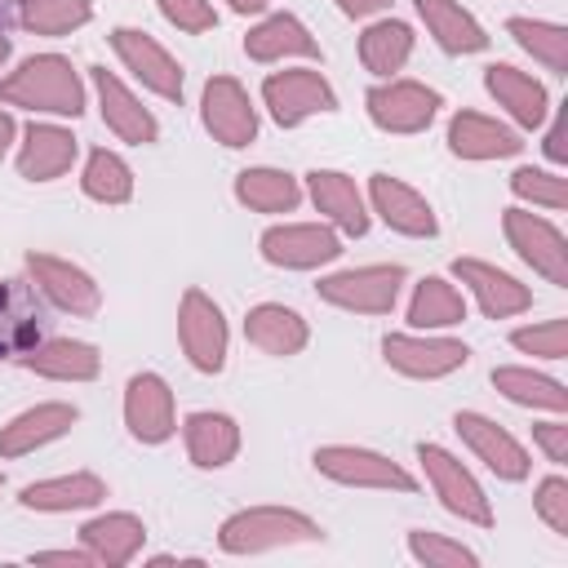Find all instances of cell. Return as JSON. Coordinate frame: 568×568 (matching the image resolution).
Here are the masks:
<instances>
[{
	"mask_svg": "<svg viewBox=\"0 0 568 568\" xmlns=\"http://www.w3.org/2000/svg\"><path fill=\"white\" fill-rule=\"evenodd\" d=\"M244 337L262 355H280L284 359V355H297L306 346L311 328H306V320L293 306H284V302H257L244 315Z\"/></svg>",
	"mask_w": 568,
	"mask_h": 568,
	"instance_id": "cb8c5ba5",
	"label": "cell"
},
{
	"mask_svg": "<svg viewBox=\"0 0 568 568\" xmlns=\"http://www.w3.org/2000/svg\"><path fill=\"white\" fill-rule=\"evenodd\" d=\"M484 84L488 93L497 98V106H506V115L519 124V129H537L550 111V98H546V84L532 80L528 71L510 67V62H493L484 67Z\"/></svg>",
	"mask_w": 568,
	"mask_h": 568,
	"instance_id": "44dd1931",
	"label": "cell"
},
{
	"mask_svg": "<svg viewBox=\"0 0 568 568\" xmlns=\"http://www.w3.org/2000/svg\"><path fill=\"white\" fill-rule=\"evenodd\" d=\"M0 484H4V475H0Z\"/></svg>",
	"mask_w": 568,
	"mask_h": 568,
	"instance_id": "816d5d0a",
	"label": "cell"
},
{
	"mask_svg": "<svg viewBox=\"0 0 568 568\" xmlns=\"http://www.w3.org/2000/svg\"><path fill=\"white\" fill-rule=\"evenodd\" d=\"M75 422H80V408H75V404H62V399H49V404H36V408H22L18 417H9V422L0 426V457L36 453V448L53 444L58 435H67Z\"/></svg>",
	"mask_w": 568,
	"mask_h": 568,
	"instance_id": "ac0fdd59",
	"label": "cell"
},
{
	"mask_svg": "<svg viewBox=\"0 0 568 568\" xmlns=\"http://www.w3.org/2000/svg\"><path fill=\"white\" fill-rule=\"evenodd\" d=\"M160 13H164V22H173L178 31H191V36L217 27V13L209 0H160Z\"/></svg>",
	"mask_w": 568,
	"mask_h": 568,
	"instance_id": "7bdbcfd3",
	"label": "cell"
},
{
	"mask_svg": "<svg viewBox=\"0 0 568 568\" xmlns=\"http://www.w3.org/2000/svg\"><path fill=\"white\" fill-rule=\"evenodd\" d=\"M368 200H373V213H377L390 231H399V235L430 240V235L439 231L435 209L426 204V195L413 191L408 182L390 178V173H373V178H368Z\"/></svg>",
	"mask_w": 568,
	"mask_h": 568,
	"instance_id": "2e32d148",
	"label": "cell"
},
{
	"mask_svg": "<svg viewBox=\"0 0 568 568\" xmlns=\"http://www.w3.org/2000/svg\"><path fill=\"white\" fill-rule=\"evenodd\" d=\"M399 284H404V266L377 262V266H355V271L324 275L315 288L328 306H342V311H355V315H386L399 297Z\"/></svg>",
	"mask_w": 568,
	"mask_h": 568,
	"instance_id": "8992f818",
	"label": "cell"
},
{
	"mask_svg": "<svg viewBox=\"0 0 568 568\" xmlns=\"http://www.w3.org/2000/svg\"><path fill=\"white\" fill-rule=\"evenodd\" d=\"M413 4H417V18L426 22V31L435 36V44L444 53H479V49H488V31L457 0H413Z\"/></svg>",
	"mask_w": 568,
	"mask_h": 568,
	"instance_id": "f1b7e54d",
	"label": "cell"
},
{
	"mask_svg": "<svg viewBox=\"0 0 568 568\" xmlns=\"http://www.w3.org/2000/svg\"><path fill=\"white\" fill-rule=\"evenodd\" d=\"M324 528L293 510V506H248L222 519L217 528V546L226 555H262V550H280V546H302V541H320Z\"/></svg>",
	"mask_w": 568,
	"mask_h": 568,
	"instance_id": "7a4b0ae2",
	"label": "cell"
},
{
	"mask_svg": "<svg viewBox=\"0 0 568 568\" xmlns=\"http://www.w3.org/2000/svg\"><path fill=\"white\" fill-rule=\"evenodd\" d=\"M13 133H18V124H13V115H9V111H0V155L9 151V142H13Z\"/></svg>",
	"mask_w": 568,
	"mask_h": 568,
	"instance_id": "c3c4849f",
	"label": "cell"
},
{
	"mask_svg": "<svg viewBox=\"0 0 568 568\" xmlns=\"http://www.w3.org/2000/svg\"><path fill=\"white\" fill-rule=\"evenodd\" d=\"M306 186H311L315 209L333 226H342L346 235H364L368 231V213H364V195H359L355 178H346L337 169H311L306 173Z\"/></svg>",
	"mask_w": 568,
	"mask_h": 568,
	"instance_id": "484cf974",
	"label": "cell"
},
{
	"mask_svg": "<svg viewBox=\"0 0 568 568\" xmlns=\"http://www.w3.org/2000/svg\"><path fill=\"white\" fill-rule=\"evenodd\" d=\"M0 106L49 111V115H71L75 120L84 111V84H80L75 67L62 53H36L0 80Z\"/></svg>",
	"mask_w": 568,
	"mask_h": 568,
	"instance_id": "6da1fadb",
	"label": "cell"
},
{
	"mask_svg": "<svg viewBox=\"0 0 568 568\" xmlns=\"http://www.w3.org/2000/svg\"><path fill=\"white\" fill-rule=\"evenodd\" d=\"M532 435H537V444L546 448V457H550L555 466L568 462V426H564V422H541V426H532Z\"/></svg>",
	"mask_w": 568,
	"mask_h": 568,
	"instance_id": "ee69618b",
	"label": "cell"
},
{
	"mask_svg": "<svg viewBox=\"0 0 568 568\" xmlns=\"http://www.w3.org/2000/svg\"><path fill=\"white\" fill-rule=\"evenodd\" d=\"M111 44H115L120 62H124L151 93H160V98H169V102L182 98V67H178V58H173L160 40H151V36L138 31V27H115V31H111Z\"/></svg>",
	"mask_w": 568,
	"mask_h": 568,
	"instance_id": "5bb4252c",
	"label": "cell"
},
{
	"mask_svg": "<svg viewBox=\"0 0 568 568\" xmlns=\"http://www.w3.org/2000/svg\"><path fill=\"white\" fill-rule=\"evenodd\" d=\"M510 191L519 200H528V204H541V209H564L568 204V186L550 169H515L510 173Z\"/></svg>",
	"mask_w": 568,
	"mask_h": 568,
	"instance_id": "ab89813d",
	"label": "cell"
},
{
	"mask_svg": "<svg viewBox=\"0 0 568 568\" xmlns=\"http://www.w3.org/2000/svg\"><path fill=\"white\" fill-rule=\"evenodd\" d=\"M413 53V27L399 18H382L359 36V62L373 75H395Z\"/></svg>",
	"mask_w": 568,
	"mask_h": 568,
	"instance_id": "836d02e7",
	"label": "cell"
},
{
	"mask_svg": "<svg viewBox=\"0 0 568 568\" xmlns=\"http://www.w3.org/2000/svg\"><path fill=\"white\" fill-rule=\"evenodd\" d=\"M524 146V138L493 120V115H479V111H457L448 120V151L462 155V160H506Z\"/></svg>",
	"mask_w": 568,
	"mask_h": 568,
	"instance_id": "7402d4cb",
	"label": "cell"
},
{
	"mask_svg": "<svg viewBox=\"0 0 568 568\" xmlns=\"http://www.w3.org/2000/svg\"><path fill=\"white\" fill-rule=\"evenodd\" d=\"M364 102H368V120L382 133H422L439 111V93L426 89L422 80H386L368 89Z\"/></svg>",
	"mask_w": 568,
	"mask_h": 568,
	"instance_id": "30bf717a",
	"label": "cell"
},
{
	"mask_svg": "<svg viewBox=\"0 0 568 568\" xmlns=\"http://www.w3.org/2000/svg\"><path fill=\"white\" fill-rule=\"evenodd\" d=\"M501 231H506L510 248H515L537 275H546L555 288H568V244H564V235H559L555 222H546V217H537V213H528V209H506Z\"/></svg>",
	"mask_w": 568,
	"mask_h": 568,
	"instance_id": "ba28073f",
	"label": "cell"
},
{
	"mask_svg": "<svg viewBox=\"0 0 568 568\" xmlns=\"http://www.w3.org/2000/svg\"><path fill=\"white\" fill-rule=\"evenodd\" d=\"M93 89H98V106H102V124L115 133V138H124V142H138V146H146V142H155L160 138V124H155V115L106 71V67H93Z\"/></svg>",
	"mask_w": 568,
	"mask_h": 568,
	"instance_id": "ffe728a7",
	"label": "cell"
},
{
	"mask_svg": "<svg viewBox=\"0 0 568 568\" xmlns=\"http://www.w3.org/2000/svg\"><path fill=\"white\" fill-rule=\"evenodd\" d=\"M124 426L138 444H164L178 430L173 390L160 373H133L124 386Z\"/></svg>",
	"mask_w": 568,
	"mask_h": 568,
	"instance_id": "4fadbf2b",
	"label": "cell"
},
{
	"mask_svg": "<svg viewBox=\"0 0 568 568\" xmlns=\"http://www.w3.org/2000/svg\"><path fill=\"white\" fill-rule=\"evenodd\" d=\"M466 320V297L457 293V284L439 280V275H426L417 288H413V302H408V324L413 328H453Z\"/></svg>",
	"mask_w": 568,
	"mask_h": 568,
	"instance_id": "d6a6232c",
	"label": "cell"
},
{
	"mask_svg": "<svg viewBox=\"0 0 568 568\" xmlns=\"http://www.w3.org/2000/svg\"><path fill=\"white\" fill-rule=\"evenodd\" d=\"M506 31L515 36V44L524 53H532L537 62H546L550 71H568V31L559 22H537V18H510Z\"/></svg>",
	"mask_w": 568,
	"mask_h": 568,
	"instance_id": "8d00e7d4",
	"label": "cell"
},
{
	"mask_svg": "<svg viewBox=\"0 0 568 568\" xmlns=\"http://www.w3.org/2000/svg\"><path fill=\"white\" fill-rule=\"evenodd\" d=\"M84 195L98 200V204H124L133 195V169L106 151V146H93L89 160H84V178H80Z\"/></svg>",
	"mask_w": 568,
	"mask_h": 568,
	"instance_id": "d590c367",
	"label": "cell"
},
{
	"mask_svg": "<svg viewBox=\"0 0 568 568\" xmlns=\"http://www.w3.org/2000/svg\"><path fill=\"white\" fill-rule=\"evenodd\" d=\"M226 4H231L235 13H257V9H266L271 0H226Z\"/></svg>",
	"mask_w": 568,
	"mask_h": 568,
	"instance_id": "681fc988",
	"label": "cell"
},
{
	"mask_svg": "<svg viewBox=\"0 0 568 568\" xmlns=\"http://www.w3.org/2000/svg\"><path fill=\"white\" fill-rule=\"evenodd\" d=\"M22 368H31L36 377H49V382H93L102 368V355H98V346H89L80 337H49L22 355Z\"/></svg>",
	"mask_w": 568,
	"mask_h": 568,
	"instance_id": "d4e9b609",
	"label": "cell"
},
{
	"mask_svg": "<svg viewBox=\"0 0 568 568\" xmlns=\"http://www.w3.org/2000/svg\"><path fill=\"white\" fill-rule=\"evenodd\" d=\"M408 555L417 564H426V568H475L479 564V555L470 546H462V541H453L444 532H426V528L408 532Z\"/></svg>",
	"mask_w": 568,
	"mask_h": 568,
	"instance_id": "f35d334b",
	"label": "cell"
},
{
	"mask_svg": "<svg viewBox=\"0 0 568 568\" xmlns=\"http://www.w3.org/2000/svg\"><path fill=\"white\" fill-rule=\"evenodd\" d=\"M27 275L67 315H98V306H102V293H98L93 275L53 257V253H27Z\"/></svg>",
	"mask_w": 568,
	"mask_h": 568,
	"instance_id": "9a60e30c",
	"label": "cell"
},
{
	"mask_svg": "<svg viewBox=\"0 0 568 568\" xmlns=\"http://www.w3.org/2000/svg\"><path fill=\"white\" fill-rule=\"evenodd\" d=\"M417 462H422V470H426V479H430V488H435V497H439V506H444L448 515H457L462 524H479V528L493 524V506H488L479 479H475L448 448H439V444H417Z\"/></svg>",
	"mask_w": 568,
	"mask_h": 568,
	"instance_id": "3957f363",
	"label": "cell"
},
{
	"mask_svg": "<svg viewBox=\"0 0 568 568\" xmlns=\"http://www.w3.org/2000/svg\"><path fill=\"white\" fill-rule=\"evenodd\" d=\"M106 497V484L93 470H75V475H53V479H36L22 488V506L27 510H44V515H62V510H84L98 506Z\"/></svg>",
	"mask_w": 568,
	"mask_h": 568,
	"instance_id": "83f0119b",
	"label": "cell"
},
{
	"mask_svg": "<svg viewBox=\"0 0 568 568\" xmlns=\"http://www.w3.org/2000/svg\"><path fill=\"white\" fill-rule=\"evenodd\" d=\"M178 342H182V355L191 359V368L200 373H222L226 368V320H222V306L204 293V288H186L182 293V306H178Z\"/></svg>",
	"mask_w": 568,
	"mask_h": 568,
	"instance_id": "277c9868",
	"label": "cell"
},
{
	"mask_svg": "<svg viewBox=\"0 0 568 568\" xmlns=\"http://www.w3.org/2000/svg\"><path fill=\"white\" fill-rule=\"evenodd\" d=\"M510 342H515L524 355H537V359H564V355H568V320L524 324V328L510 333Z\"/></svg>",
	"mask_w": 568,
	"mask_h": 568,
	"instance_id": "60d3db41",
	"label": "cell"
},
{
	"mask_svg": "<svg viewBox=\"0 0 568 568\" xmlns=\"http://www.w3.org/2000/svg\"><path fill=\"white\" fill-rule=\"evenodd\" d=\"M262 102H266V111H271L275 124L293 129V124H302V120H311L320 111H333L337 106V93H333V84L320 71H311V67H284V71L266 75Z\"/></svg>",
	"mask_w": 568,
	"mask_h": 568,
	"instance_id": "52a82bcc",
	"label": "cell"
},
{
	"mask_svg": "<svg viewBox=\"0 0 568 568\" xmlns=\"http://www.w3.org/2000/svg\"><path fill=\"white\" fill-rule=\"evenodd\" d=\"M532 506H537V515L546 519L550 532L568 537V479H564V475H546V479L537 484Z\"/></svg>",
	"mask_w": 568,
	"mask_h": 568,
	"instance_id": "b9f144b4",
	"label": "cell"
},
{
	"mask_svg": "<svg viewBox=\"0 0 568 568\" xmlns=\"http://www.w3.org/2000/svg\"><path fill=\"white\" fill-rule=\"evenodd\" d=\"M315 470L346 488H386V493H413L417 479L395 466L386 453L359 448V444H324L315 448Z\"/></svg>",
	"mask_w": 568,
	"mask_h": 568,
	"instance_id": "5b68a950",
	"label": "cell"
},
{
	"mask_svg": "<svg viewBox=\"0 0 568 568\" xmlns=\"http://www.w3.org/2000/svg\"><path fill=\"white\" fill-rule=\"evenodd\" d=\"M382 355L395 373L404 377H417V382H435V377H448L457 373L470 351L466 342H453V337H435V333H386L382 337Z\"/></svg>",
	"mask_w": 568,
	"mask_h": 568,
	"instance_id": "9c48e42d",
	"label": "cell"
},
{
	"mask_svg": "<svg viewBox=\"0 0 568 568\" xmlns=\"http://www.w3.org/2000/svg\"><path fill=\"white\" fill-rule=\"evenodd\" d=\"M390 0H337V9L346 13V18H373V13H382Z\"/></svg>",
	"mask_w": 568,
	"mask_h": 568,
	"instance_id": "bcb514c9",
	"label": "cell"
},
{
	"mask_svg": "<svg viewBox=\"0 0 568 568\" xmlns=\"http://www.w3.org/2000/svg\"><path fill=\"white\" fill-rule=\"evenodd\" d=\"M244 53L253 62H280V58H315L320 40L293 18V13H271L244 36Z\"/></svg>",
	"mask_w": 568,
	"mask_h": 568,
	"instance_id": "f546056e",
	"label": "cell"
},
{
	"mask_svg": "<svg viewBox=\"0 0 568 568\" xmlns=\"http://www.w3.org/2000/svg\"><path fill=\"white\" fill-rule=\"evenodd\" d=\"M235 200L244 209H253V213H293L297 200H302V186H297L293 173L257 164V169L235 173Z\"/></svg>",
	"mask_w": 568,
	"mask_h": 568,
	"instance_id": "1f68e13d",
	"label": "cell"
},
{
	"mask_svg": "<svg viewBox=\"0 0 568 568\" xmlns=\"http://www.w3.org/2000/svg\"><path fill=\"white\" fill-rule=\"evenodd\" d=\"M182 435H186V457L200 470H217V466H226L240 453V426L226 413H209V408L204 413H191L186 426H182Z\"/></svg>",
	"mask_w": 568,
	"mask_h": 568,
	"instance_id": "4dcf8cb0",
	"label": "cell"
},
{
	"mask_svg": "<svg viewBox=\"0 0 568 568\" xmlns=\"http://www.w3.org/2000/svg\"><path fill=\"white\" fill-rule=\"evenodd\" d=\"M75 160V138L58 124H31L22 133V151H18V173L27 182H53L71 169Z\"/></svg>",
	"mask_w": 568,
	"mask_h": 568,
	"instance_id": "4316f807",
	"label": "cell"
},
{
	"mask_svg": "<svg viewBox=\"0 0 568 568\" xmlns=\"http://www.w3.org/2000/svg\"><path fill=\"white\" fill-rule=\"evenodd\" d=\"M453 275L475 293V302H479V311H484L488 320H506V315H519V311L532 306V293H528L515 275L497 271L493 262L457 257V262H453Z\"/></svg>",
	"mask_w": 568,
	"mask_h": 568,
	"instance_id": "d6986e66",
	"label": "cell"
},
{
	"mask_svg": "<svg viewBox=\"0 0 568 568\" xmlns=\"http://www.w3.org/2000/svg\"><path fill=\"white\" fill-rule=\"evenodd\" d=\"M4 58H9V40L0 36V62H4Z\"/></svg>",
	"mask_w": 568,
	"mask_h": 568,
	"instance_id": "f907efd6",
	"label": "cell"
},
{
	"mask_svg": "<svg viewBox=\"0 0 568 568\" xmlns=\"http://www.w3.org/2000/svg\"><path fill=\"white\" fill-rule=\"evenodd\" d=\"M31 564H71V568H89L93 555H89L84 546H80V550H36Z\"/></svg>",
	"mask_w": 568,
	"mask_h": 568,
	"instance_id": "f6af8a7d",
	"label": "cell"
},
{
	"mask_svg": "<svg viewBox=\"0 0 568 568\" xmlns=\"http://www.w3.org/2000/svg\"><path fill=\"white\" fill-rule=\"evenodd\" d=\"M200 120L222 146H248L257 138V111L235 75H213L200 98Z\"/></svg>",
	"mask_w": 568,
	"mask_h": 568,
	"instance_id": "8fae6325",
	"label": "cell"
},
{
	"mask_svg": "<svg viewBox=\"0 0 568 568\" xmlns=\"http://www.w3.org/2000/svg\"><path fill=\"white\" fill-rule=\"evenodd\" d=\"M546 155H550L555 164H564V160H568V146H564V120H555V124H550V133H546Z\"/></svg>",
	"mask_w": 568,
	"mask_h": 568,
	"instance_id": "7dc6e473",
	"label": "cell"
},
{
	"mask_svg": "<svg viewBox=\"0 0 568 568\" xmlns=\"http://www.w3.org/2000/svg\"><path fill=\"white\" fill-rule=\"evenodd\" d=\"M493 386L510 404H524V408H550V413H564L568 408L564 382H555L546 373H532V368H493Z\"/></svg>",
	"mask_w": 568,
	"mask_h": 568,
	"instance_id": "e575fe53",
	"label": "cell"
},
{
	"mask_svg": "<svg viewBox=\"0 0 568 568\" xmlns=\"http://www.w3.org/2000/svg\"><path fill=\"white\" fill-rule=\"evenodd\" d=\"M342 253V240L324 222H284L262 235V257L284 271H311Z\"/></svg>",
	"mask_w": 568,
	"mask_h": 568,
	"instance_id": "7c38bea8",
	"label": "cell"
},
{
	"mask_svg": "<svg viewBox=\"0 0 568 568\" xmlns=\"http://www.w3.org/2000/svg\"><path fill=\"white\" fill-rule=\"evenodd\" d=\"M18 18L36 36H67L93 18V4L89 0H22Z\"/></svg>",
	"mask_w": 568,
	"mask_h": 568,
	"instance_id": "74e56055",
	"label": "cell"
},
{
	"mask_svg": "<svg viewBox=\"0 0 568 568\" xmlns=\"http://www.w3.org/2000/svg\"><path fill=\"white\" fill-rule=\"evenodd\" d=\"M453 430L466 439V448H470L497 479H524V475H528V453H524V444H519L506 426H497L493 417H484V413H457V417H453Z\"/></svg>",
	"mask_w": 568,
	"mask_h": 568,
	"instance_id": "e0dca14e",
	"label": "cell"
},
{
	"mask_svg": "<svg viewBox=\"0 0 568 568\" xmlns=\"http://www.w3.org/2000/svg\"><path fill=\"white\" fill-rule=\"evenodd\" d=\"M80 541H84V550L93 555V564L124 568V564L142 550L146 524H142L138 515H129V510H106V515H98V519H89V524L80 528Z\"/></svg>",
	"mask_w": 568,
	"mask_h": 568,
	"instance_id": "603a6c76",
	"label": "cell"
}]
</instances>
